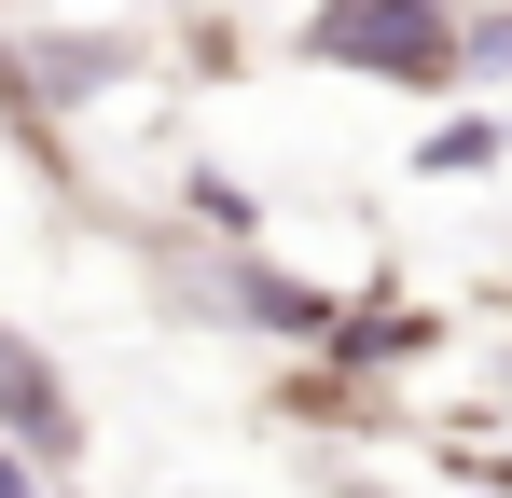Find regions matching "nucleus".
I'll return each mask as SVG.
<instances>
[{
  "label": "nucleus",
  "mask_w": 512,
  "mask_h": 498,
  "mask_svg": "<svg viewBox=\"0 0 512 498\" xmlns=\"http://www.w3.org/2000/svg\"><path fill=\"white\" fill-rule=\"evenodd\" d=\"M291 56H305V70H346V83L443 97V83H457V0H305Z\"/></svg>",
  "instance_id": "f257e3e1"
},
{
  "label": "nucleus",
  "mask_w": 512,
  "mask_h": 498,
  "mask_svg": "<svg viewBox=\"0 0 512 498\" xmlns=\"http://www.w3.org/2000/svg\"><path fill=\"white\" fill-rule=\"evenodd\" d=\"M208 319H236V332H277V346H305L319 360V332H333L346 291H305L291 263H263V249H236V263H208V291H194Z\"/></svg>",
  "instance_id": "f03ea898"
},
{
  "label": "nucleus",
  "mask_w": 512,
  "mask_h": 498,
  "mask_svg": "<svg viewBox=\"0 0 512 498\" xmlns=\"http://www.w3.org/2000/svg\"><path fill=\"white\" fill-rule=\"evenodd\" d=\"M0 429H14L28 457H70V443H84V402H70V374H56L28 332H0Z\"/></svg>",
  "instance_id": "7ed1b4c3"
},
{
  "label": "nucleus",
  "mask_w": 512,
  "mask_h": 498,
  "mask_svg": "<svg viewBox=\"0 0 512 498\" xmlns=\"http://www.w3.org/2000/svg\"><path fill=\"white\" fill-rule=\"evenodd\" d=\"M499 153H512L499 125H485V111H457V125H429V139H416V180H471V166H499Z\"/></svg>",
  "instance_id": "20e7f679"
},
{
  "label": "nucleus",
  "mask_w": 512,
  "mask_h": 498,
  "mask_svg": "<svg viewBox=\"0 0 512 498\" xmlns=\"http://www.w3.org/2000/svg\"><path fill=\"white\" fill-rule=\"evenodd\" d=\"M471 70H485V83L512 70V14H499V0H457V83H471Z\"/></svg>",
  "instance_id": "39448f33"
},
{
  "label": "nucleus",
  "mask_w": 512,
  "mask_h": 498,
  "mask_svg": "<svg viewBox=\"0 0 512 498\" xmlns=\"http://www.w3.org/2000/svg\"><path fill=\"white\" fill-rule=\"evenodd\" d=\"M180 208H194L208 236H236V249L263 236V208H250V194H236V180H222V166H194V194H180Z\"/></svg>",
  "instance_id": "423d86ee"
},
{
  "label": "nucleus",
  "mask_w": 512,
  "mask_h": 498,
  "mask_svg": "<svg viewBox=\"0 0 512 498\" xmlns=\"http://www.w3.org/2000/svg\"><path fill=\"white\" fill-rule=\"evenodd\" d=\"M0 498H42V457H28L14 429H0Z\"/></svg>",
  "instance_id": "0eeeda50"
},
{
  "label": "nucleus",
  "mask_w": 512,
  "mask_h": 498,
  "mask_svg": "<svg viewBox=\"0 0 512 498\" xmlns=\"http://www.w3.org/2000/svg\"><path fill=\"white\" fill-rule=\"evenodd\" d=\"M457 471H471V485H499V498H512V457H457Z\"/></svg>",
  "instance_id": "6e6552de"
},
{
  "label": "nucleus",
  "mask_w": 512,
  "mask_h": 498,
  "mask_svg": "<svg viewBox=\"0 0 512 498\" xmlns=\"http://www.w3.org/2000/svg\"><path fill=\"white\" fill-rule=\"evenodd\" d=\"M346 498H374V485H346Z\"/></svg>",
  "instance_id": "1a4fd4ad"
},
{
  "label": "nucleus",
  "mask_w": 512,
  "mask_h": 498,
  "mask_svg": "<svg viewBox=\"0 0 512 498\" xmlns=\"http://www.w3.org/2000/svg\"><path fill=\"white\" fill-rule=\"evenodd\" d=\"M499 139H512V125H499Z\"/></svg>",
  "instance_id": "9d476101"
}]
</instances>
